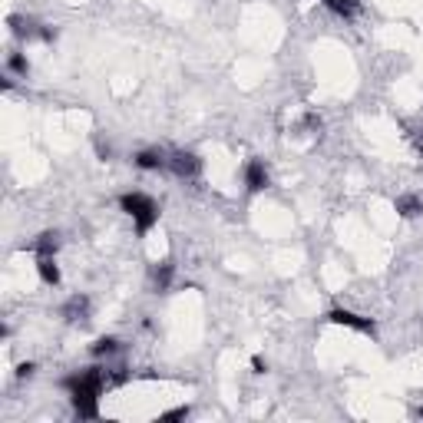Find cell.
<instances>
[{"mask_svg":"<svg viewBox=\"0 0 423 423\" xmlns=\"http://www.w3.org/2000/svg\"><path fill=\"white\" fill-rule=\"evenodd\" d=\"M63 387L73 394V407L83 420H96L99 417V390H103V370L90 367L86 374H73L63 380Z\"/></svg>","mask_w":423,"mask_h":423,"instance_id":"1","label":"cell"},{"mask_svg":"<svg viewBox=\"0 0 423 423\" xmlns=\"http://www.w3.org/2000/svg\"><path fill=\"white\" fill-rule=\"evenodd\" d=\"M119 209L136 222V232H139V235L153 232V225L159 222V205H155L149 195H142V192H126V195L119 199Z\"/></svg>","mask_w":423,"mask_h":423,"instance_id":"2","label":"cell"},{"mask_svg":"<svg viewBox=\"0 0 423 423\" xmlns=\"http://www.w3.org/2000/svg\"><path fill=\"white\" fill-rule=\"evenodd\" d=\"M331 324H341V328H351V331H361V334H370L374 338V321L370 317H361V314H354V311H347V307H334L328 314Z\"/></svg>","mask_w":423,"mask_h":423,"instance_id":"3","label":"cell"},{"mask_svg":"<svg viewBox=\"0 0 423 423\" xmlns=\"http://www.w3.org/2000/svg\"><path fill=\"white\" fill-rule=\"evenodd\" d=\"M169 169H172L179 179H199L202 159L199 155H192V153H176L172 159H169Z\"/></svg>","mask_w":423,"mask_h":423,"instance_id":"4","label":"cell"},{"mask_svg":"<svg viewBox=\"0 0 423 423\" xmlns=\"http://www.w3.org/2000/svg\"><path fill=\"white\" fill-rule=\"evenodd\" d=\"M245 186H248V192H261V188H268V172H265V162L251 159V162L245 165Z\"/></svg>","mask_w":423,"mask_h":423,"instance_id":"5","label":"cell"},{"mask_svg":"<svg viewBox=\"0 0 423 423\" xmlns=\"http://www.w3.org/2000/svg\"><path fill=\"white\" fill-rule=\"evenodd\" d=\"M86 314H90V298H86V294H73L70 301L63 305V317L73 321V324H76V321H86Z\"/></svg>","mask_w":423,"mask_h":423,"instance_id":"6","label":"cell"},{"mask_svg":"<svg viewBox=\"0 0 423 423\" xmlns=\"http://www.w3.org/2000/svg\"><path fill=\"white\" fill-rule=\"evenodd\" d=\"M57 248H60V232H43V235L34 242L36 258H50V255H57Z\"/></svg>","mask_w":423,"mask_h":423,"instance_id":"7","label":"cell"},{"mask_svg":"<svg viewBox=\"0 0 423 423\" xmlns=\"http://www.w3.org/2000/svg\"><path fill=\"white\" fill-rule=\"evenodd\" d=\"M36 271H40V282L43 284H60V268H57V261H53V255L50 258H36Z\"/></svg>","mask_w":423,"mask_h":423,"instance_id":"8","label":"cell"},{"mask_svg":"<svg viewBox=\"0 0 423 423\" xmlns=\"http://www.w3.org/2000/svg\"><path fill=\"white\" fill-rule=\"evenodd\" d=\"M153 284L159 291H169V284H172V261H159L153 268Z\"/></svg>","mask_w":423,"mask_h":423,"instance_id":"9","label":"cell"},{"mask_svg":"<svg viewBox=\"0 0 423 423\" xmlns=\"http://www.w3.org/2000/svg\"><path fill=\"white\" fill-rule=\"evenodd\" d=\"M397 212L403 215V219H413V215H420V212H423V202L417 199V195H400V199H397Z\"/></svg>","mask_w":423,"mask_h":423,"instance_id":"10","label":"cell"},{"mask_svg":"<svg viewBox=\"0 0 423 423\" xmlns=\"http://www.w3.org/2000/svg\"><path fill=\"white\" fill-rule=\"evenodd\" d=\"M136 165H139V169H149V172H153V169H162V165H165V155H162V153H155V149H146V153L136 155Z\"/></svg>","mask_w":423,"mask_h":423,"instance_id":"11","label":"cell"},{"mask_svg":"<svg viewBox=\"0 0 423 423\" xmlns=\"http://www.w3.org/2000/svg\"><path fill=\"white\" fill-rule=\"evenodd\" d=\"M334 13H341V17H351L354 11H357V0H324Z\"/></svg>","mask_w":423,"mask_h":423,"instance_id":"12","label":"cell"},{"mask_svg":"<svg viewBox=\"0 0 423 423\" xmlns=\"http://www.w3.org/2000/svg\"><path fill=\"white\" fill-rule=\"evenodd\" d=\"M116 347H119L116 338H99V341L93 344V354H96V357H103V354H113Z\"/></svg>","mask_w":423,"mask_h":423,"instance_id":"13","label":"cell"},{"mask_svg":"<svg viewBox=\"0 0 423 423\" xmlns=\"http://www.w3.org/2000/svg\"><path fill=\"white\" fill-rule=\"evenodd\" d=\"M11 70H13V73H24V76H27V70H30V63H27L24 53H13V57H11Z\"/></svg>","mask_w":423,"mask_h":423,"instance_id":"14","label":"cell"},{"mask_svg":"<svg viewBox=\"0 0 423 423\" xmlns=\"http://www.w3.org/2000/svg\"><path fill=\"white\" fill-rule=\"evenodd\" d=\"M186 417H188V407H176V410L162 413L159 420H162V423H172V420H186Z\"/></svg>","mask_w":423,"mask_h":423,"instance_id":"15","label":"cell"},{"mask_svg":"<svg viewBox=\"0 0 423 423\" xmlns=\"http://www.w3.org/2000/svg\"><path fill=\"white\" fill-rule=\"evenodd\" d=\"M251 370H255V374H265V370H268V364H265L261 357H251Z\"/></svg>","mask_w":423,"mask_h":423,"instance_id":"16","label":"cell"},{"mask_svg":"<svg viewBox=\"0 0 423 423\" xmlns=\"http://www.w3.org/2000/svg\"><path fill=\"white\" fill-rule=\"evenodd\" d=\"M34 370H36L34 364H20V367H17V377H30Z\"/></svg>","mask_w":423,"mask_h":423,"instance_id":"17","label":"cell"},{"mask_svg":"<svg viewBox=\"0 0 423 423\" xmlns=\"http://www.w3.org/2000/svg\"><path fill=\"white\" fill-rule=\"evenodd\" d=\"M420 149H423V142H420Z\"/></svg>","mask_w":423,"mask_h":423,"instance_id":"18","label":"cell"}]
</instances>
